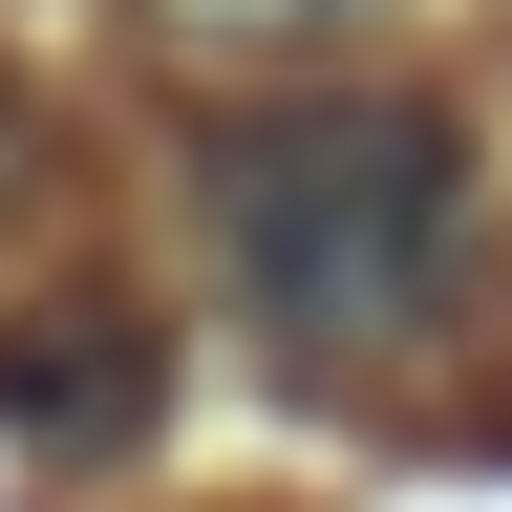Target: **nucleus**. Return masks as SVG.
Instances as JSON below:
<instances>
[{
	"label": "nucleus",
	"mask_w": 512,
	"mask_h": 512,
	"mask_svg": "<svg viewBox=\"0 0 512 512\" xmlns=\"http://www.w3.org/2000/svg\"><path fill=\"white\" fill-rule=\"evenodd\" d=\"M192 235H214L235 320H278L320 363H406L448 320V278H470V150H448V107H406V86H320V107L214 128Z\"/></svg>",
	"instance_id": "obj_1"
},
{
	"label": "nucleus",
	"mask_w": 512,
	"mask_h": 512,
	"mask_svg": "<svg viewBox=\"0 0 512 512\" xmlns=\"http://www.w3.org/2000/svg\"><path fill=\"white\" fill-rule=\"evenodd\" d=\"M150 406H171V363H150V320H128V299H22V320H0V427L128 448Z\"/></svg>",
	"instance_id": "obj_2"
},
{
	"label": "nucleus",
	"mask_w": 512,
	"mask_h": 512,
	"mask_svg": "<svg viewBox=\"0 0 512 512\" xmlns=\"http://www.w3.org/2000/svg\"><path fill=\"white\" fill-rule=\"evenodd\" d=\"M150 22H171L192 64H299V43H342L363 0H150Z\"/></svg>",
	"instance_id": "obj_3"
},
{
	"label": "nucleus",
	"mask_w": 512,
	"mask_h": 512,
	"mask_svg": "<svg viewBox=\"0 0 512 512\" xmlns=\"http://www.w3.org/2000/svg\"><path fill=\"white\" fill-rule=\"evenodd\" d=\"M22 171H43V128H22V86H0V214H22Z\"/></svg>",
	"instance_id": "obj_4"
}]
</instances>
